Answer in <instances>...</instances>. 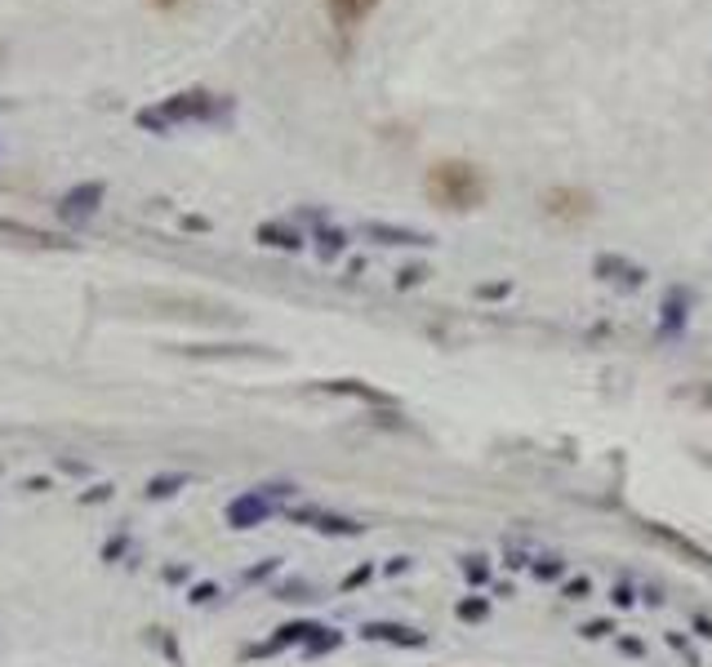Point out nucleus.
<instances>
[{"label":"nucleus","instance_id":"9d476101","mask_svg":"<svg viewBox=\"0 0 712 667\" xmlns=\"http://www.w3.org/2000/svg\"><path fill=\"white\" fill-rule=\"evenodd\" d=\"M254 241L268 249H303V232L294 223H258Z\"/></svg>","mask_w":712,"mask_h":667},{"label":"nucleus","instance_id":"f03ea898","mask_svg":"<svg viewBox=\"0 0 712 667\" xmlns=\"http://www.w3.org/2000/svg\"><path fill=\"white\" fill-rule=\"evenodd\" d=\"M423 191L432 200V210H445V214H472L490 200V178L481 165L464 161V156H445V161H432L428 174H423Z\"/></svg>","mask_w":712,"mask_h":667},{"label":"nucleus","instance_id":"423d86ee","mask_svg":"<svg viewBox=\"0 0 712 667\" xmlns=\"http://www.w3.org/2000/svg\"><path fill=\"white\" fill-rule=\"evenodd\" d=\"M378 5H383V0H326V19H330L335 32L348 36V32L365 27L378 14Z\"/></svg>","mask_w":712,"mask_h":667},{"label":"nucleus","instance_id":"f3484780","mask_svg":"<svg viewBox=\"0 0 712 667\" xmlns=\"http://www.w3.org/2000/svg\"><path fill=\"white\" fill-rule=\"evenodd\" d=\"M183 5H187V0H152V10H161V14H174Z\"/></svg>","mask_w":712,"mask_h":667},{"label":"nucleus","instance_id":"6ab92c4d","mask_svg":"<svg viewBox=\"0 0 712 667\" xmlns=\"http://www.w3.org/2000/svg\"><path fill=\"white\" fill-rule=\"evenodd\" d=\"M703 400H708V406H712V387H703Z\"/></svg>","mask_w":712,"mask_h":667},{"label":"nucleus","instance_id":"f8f14e48","mask_svg":"<svg viewBox=\"0 0 712 667\" xmlns=\"http://www.w3.org/2000/svg\"><path fill=\"white\" fill-rule=\"evenodd\" d=\"M370 641H406V645H423V632L415 628H397V623H365L361 628Z\"/></svg>","mask_w":712,"mask_h":667},{"label":"nucleus","instance_id":"0eeeda50","mask_svg":"<svg viewBox=\"0 0 712 667\" xmlns=\"http://www.w3.org/2000/svg\"><path fill=\"white\" fill-rule=\"evenodd\" d=\"M264 516H272V499L268 494H241L232 507H227V520L236 525V529H249V525H258V520H264Z\"/></svg>","mask_w":712,"mask_h":667},{"label":"nucleus","instance_id":"f257e3e1","mask_svg":"<svg viewBox=\"0 0 712 667\" xmlns=\"http://www.w3.org/2000/svg\"><path fill=\"white\" fill-rule=\"evenodd\" d=\"M236 116V98L232 94H214V90H178L170 98H161L156 107H139L135 125L152 129V133H174L178 125H227Z\"/></svg>","mask_w":712,"mask_h":667},{"label":"nucleus","instance_id":"2eb2a0df","mask_svg":"<svg viewBox=\"0 0 712 667\" xmlns=\"http://www.w3.org/2000/svg\"><path fill=\"white\" fill-rule=\"evenodd\" d=\"M183 485H187L183 472H178V477H156V481L148 485V494H152V499H165V494H174V490H183Z\"/></svg>","mask_w":712,"mask_h":667},{"label":"nucleus","instance_id":"39448f33","mask_svg":"<svg viewBox=\"0 0 712 667\" xmlns=\"http://www.w3.org/2000/svg\"><path fill=\"white\" fill-rule=\"evenodd\" d=\"M0 241L32 245V249H77V241L58 236V232H45V227H32V223H19V219H0Z\"/></svg>","mask_w":712,"mask_h":667},{"label":"nucleus","instance_id":"ddd939ff","mask_svg":"<svg viewBox=\"0 0 712 667\" xmlns=\"http://www.w3.org/2000/svg\"><path fill=\"white\" fill-rule=\"evenodd\" d=\"M343 249H348V232H339V227H316V254L320 258H335Z\"/></svg>","mask_w":712,"mask_h":667},{"label":"nucleus","instance_id":"dca6fc26","mask_svg":"<svg viewBox=\"0 0 712 667\" xmlns=\"http://www.w3.org/2000/svg\"><path fill=\"white\" fill-rule=\"evenodd\" d=\"M423 277H428V267H419V262L406 267V272H397V290H410V285H419Z\"/></svg>","mask_w":712,"mask_h":667},{"label":"nucleus","instance_id":"7ed1b4c3","mask_svg":"<svg viewBox=\"0 0 712 667\" xmlns=\"http://www.w3.org/2000/svg\"><path fill=\"white\" fill-rule=\"evenodd\" d=\"M539 210L544 219L561 223V227H579V223H588L597 214V196L588 187H574V183H557L539 196Z\"/></svg>","mask_w":712,"mask_h":667},{"label":"nucleus","instance_id":"a211bd4d","mask_svg":"<svg viewBox=\"0 0 712 667\" xmlns=\"http://www.w3.org/2000/svg\"><path fill=\"white\" fill-rule=\"evenodd\" d=\"M481 615H486L481 600H477V606H472V600H468V606H459V619H481Z\"/></svg>","mask_w":712,"mask_h":667},{"label":"nucleus","instance_id":"9b49d317","mask_svg":"<svg viewBox=\"0 0 712 667\" xmlns=\"http://www.w3.org/2000/svg\"><path fill=\"white\" fill-rule=\"evenodd\" d=\"M294 520H303V525H312V529H326V534H357V529H361L357 520H343V516H330V512H316V507L294 512Z\"/></svg>","mask_w":712,"mask_h":667},{"label":"nucleus","instance_id":"20e7f679","mask_svg":"<svg viewBox=\"0 0 712 667\" xmlns=\"http://www.w3.org/2000/svg\"><path fill=\"white\" fill-rule=\"evenodd\" d=\"M103 196H107L103 183H81L72 191H62L58 196V219L62 223H90L98 214V206H103Z\"/></svg>","mask_w":712,"mask_h":667},{"label":"nucleus","instance_id":"1a4fd4ad","mask_svg":"<svg viewBox=\"0 0 712 667\" xmlns=\"http://www.w3.org/2000/svg\"><path fill=\"white\" fill-rule=\"evenodd\" d=\"M365 236L378 245H432L428 232L419 227H393V223H365Z\"/></svg>","mask_w":712,"mask_h":667},{"label":"nucleus","instance_id":"4468645a","mask_svg":"<svg viewBox=\"0 0 712 667\" xmlns=\"http://www.w3.org/2000/svg\"><path fill=\"white\" fill-rule=\"evenodd\" d=\"M681 320H686L681 290H673V294H668V303H664V325H668V329H681Z\"/></svg>","mask_w":712,"mask_h":667},{"label":"nucleus","instance_id":"6e6552de","mask_svg":"<svg viewBox=\"0 0 712 667\" xmlns=\"http://www.w3.org/2000/svg\"><path fill=\"white\" fill-rule=\"evenodd\" d=\"M593 272H597L602 281H623V285H641L645 267H637V262H628V258H619V254H597V258H593Z\"/></svg>","mask_w":712,"mask_h":667}]
</instances>
